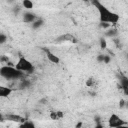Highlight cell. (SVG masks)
<instances>
[{
	"instance_id": "cell-1",
	"label": "cell",
	"mask_w": 128,
	"mask_h": 128,
	"mask_svg": "<svg viewBox=\"0 0 128 128\" xmlns=\"http://www.w3.org/2000/svg\"><path fill=\"white\" fill-rule=\"evenodd\" d=\"M91 3L98 11L100 23L105 22V23H109L111 25H114V24L118 23V21L120 19L119 14H117L116 12L110 10L108 7H106L99 0H91Z\"/></svg>"
},
{
	"instance_id": "cell-2",
	"label": "cell",
	"mask_w": 128,
	"mask_h": 128,
	"mask_svg": "<svg viewBox=\"0 0 128 128\" xmlns=\"http://www.w3.org/2000/svg\"><path fill=\"white\" fill-rule=\"evenodd\" d=\"M24 72L16 69L15 66L11 65H3L0 67V76L7 80H15L23 77Z\"/></svg>"
},
{
	"instance_id": "cell-3",
	"label": "cell",
	"mask_w": 128,
	"mask_h": 128,
	"mask_svg": "<svg viewBox=\"0 0 128 128\" xmlns=\"http://www.w3.org/2000/svg\"><path fill=\"white\" fill-rule=\"evenodd\" d=\"M16 69L22 71V72H26V73H32L34 72V66L33 64L24 56H19L17 63L15 64Z\"/></svg>"
},
{
	"instance_id": "cell-4",
	"label": "cell",
	"mask_w": 128,
	"mask_h": 128,
	"mask_svg": "<svg viewBox=\"0 0 128 128\" xmlns=\"http://www.w3.org/2000/svg\"><path fill=\"white\" fill-rule=\"evenodd\" d=\"M108 125H109V127H112V128H119V127L126 125V123L117 114L113 113L110 115V117L108 119Z\"/></svg>"
},
{
	"instance_id": "cell-5",
	"label": "cell",
	"mask_w": 128,
	"mask_h": 128,
	"mask_svg": "<svg viewBox=\"0 0 128 128\" xmlns=\"http://www.w3.org/2000/svg\"><path fill=\"white\" fill-rule=\"evenodd\" d=\"M43 50H44V52H45V54H46L47 59H48L51 63H54V64H59V63H60V58H59L56 54H54L52 51H50V50L47 49V48H43Z\"/></svg>"
},
{
	"instance_id": "cell-6",
	"label": "cell",
	"mask_w": 128,
	"mask_h": 128,
	"mask_svg": "<svg viewBox=\"0 0 128 128\" xmlns=\"http://www.w3.org/2000/svg\"><path fill=\"white\" fill-rule=\"evenodd\" d=\"M36 19H37L36 14H34V13L30 12V11L25 12V13L23 14V16H22V20H23V22H25V23H32V22H34Z\"/></svg>"
},
{
	"instance_id": "cell-7",
	"label": "cell",
	"mask_w": 128,
	"mask_h": 128,
	"mask_svg": "<svg viewBox=\"0 0 128 128\" xmlns=\"http://www.w3.org/2000/svg\"><path fill=\"white\" fill-rule=\"evenodd\" d=\"M12 92H13L12 88L0 84V97H2V98H6V97L10 96V94H11Z\"/></svg>"
},
{
	"instance_id": "cell-8",
	"label": "cell",
	"mask_w": 128,
	"mask_h": 128,
	"mask_svg": "<svg viewBox=\"0 0 128 128\" xmlns=\"http://www.w3.org/2000/svg\"><path fill=\"white\" fill-rule=\"evenodd\" d=\"M56 41H57V42H62V41L76 42V40H75L74 36H73V35H71V34H69V33H66V34H64V35H61V36H59V37L56 39Z\"/></svg>"
},
{
	"instance_id": "cell-9",
	"label": "cell",
	"mask_w": 128,
	"mask_h": 128,
	"mask_svg": "<svg viewBox=\"0 0 128 128\" xmlns=\"http://www.w3.org/2000/svg\"><path fill=\"white\" fill-rule=\"evenodd\" d=\"M6 119H8L9 121H13V122H17V123H21L23 122L25 119L19 115H15V114H9L6 116Z\"/></svg>"
},
{
	"instance_id": "cell-10",
	"label": "cell",
	"mask_w": 128,
	"mask_h": 128,
	"mask_svg": "<svg viewBox=\"0 0 128 128\" xmlns=\"http://www.w3.org/2000/svg\"><path fill=\"white\" fill-rule=\"evenodd\" d=\"M64 117V113L62 111H51L50 112V118L52 120H60Z\"/></svg>"
},
{
	"instance_id": "cell-11",
	"label": "cell",
	"mask_w": 128,
	"mask_h": 128,
	"mask_svg": "<svg viewBox=\"0 0 128 128\" xmlns=\"http://www.w3.org/2000/svg\"><path fill=\"white\" fill-rule=\"evenodd\" d=\"M19 127H21V128H34L35 127V124L32 121L24 120L23 122L19 123Z\"/></svg>"
},
{
	"instance_id": "cell-12",
	"label": "cell",
	"mask_w": 128,
	"mask_h": 128,
	"mask_svg": "<svg viewBox=\"0 0 128 128\" xmlns=\"http://www.w3.org/2000/svg\"><path fill=\"white\" fill-rule=\"evenodd\" d=\"M43 24H44V20L42 18H38L37 17V19L34 22H32V28L33 29H38L41 26H43Z\"/></svg>"
},
{
	"instance_id": "cell-13",
	"label": "cell",
	"mask_w": 128,
	"mask_h": 128,
	"mask_svg": "<svg viewBox=\"0 0 128 128\" xmlns=\"http://www.w3.org/2000/svg\"><path fill=\"white\" fill-rule=\"evenodd\" d=\"M22 6H23L26 10H31V9H33V7H34V4H33V2H32L31 0H23V1H22Z\"/></svg>"
},
{
	"instance_id": "cell-14",
	"label": "cell",
	"mask_w": 128,
	"mask_h": 128,
	"mask_svg": "<svg viewBox=\"0 0 128 128\" xmlns=\"http://www.w3.org/2000/svg\"><path fill=\"white\" fill-rule=\"evenodd\" d=\"M120 82H121V86L124 89L125 93H127V88H128V80H127V78L126 77H122Z\"/></svg>"
},
{
	"instance_id": "cell-15",
	"label": "cell",
	"mask_w": 128,
	"mask_h": 128,
	"mask_svg": "<svg viewBox=\"0 0 128 128\" xmlns=\"http://www.w3.org/2000/svg\"><path fill=\"white\" fill-rule=\"evenodd\" d=\"M100 47H101V49H105L107 47V42H106V39L104 37L100 38Z\"/></svg>"
},
{
	"instance_id": "cell-16",
	"label": "cell",
	"mask_w": 128,
	"mask_h": 128,
	"mask_svg": "<svg viewBox=\"0 0 128 128\" xmlns=\"http://www.w3.org/2000/svg\"><path fill=\"white\" fill-rule=\"evenodd\" d=\"M94 84H95V80H94L92 77H90V78H88V79L86 80V86H87V87H92Z\"/></svg>"
},
{
	"instance_id": "cell-17",
	"label": "cell",
	"mask_w": 128,
	"mask_h": 128,
	"mask_svg": "<svg viewBox=\"0 0 128 128\" xmlns=\"http://www.w3.org/2000/svg\"><path fill=\"white\" fill-rule=\"evenodd\" d=\"M6 41H7V36H6L4 33L0 32V45L4 44Z\"/></svg>"
},
{
	"instance_id": "cell-18",
	"label": "cell",
	"mask_w": 128,
	"mask_h": 128,
	"mask_svg": "<svg viewBox=\"0 0 128 128\" xmlns=\"http://www.w3.org/2000/svg\"><path fill=\"white\" fill-rule=\"evenodd\" d=\"M116 34H117V31H116L115 29H113V30H110V31H108V32L106 33V36L112 37V36H114V35H116Z\"/></svg>"
},
{
	"instance_id": "cell-19",
	"label": "cell",
	"mask_w": 128,
	"mask_h": 128,
	"mask_svg": "<svg viewBox=\"0 0 128 128\" xmlns=\"http://www.w3.org/2000/svg\"><path fill=\"white\" fill-rule=\"evenodd\" d=\"M110 60H111V58L108 55H104V61H103L104 64H108L110 62Z\"/></svg>"
},
{
	"instance_id": "cell-20",
	"label": "cell",
	"mask_w": 128,
	"mask_h": 128,
	"mask_svg": "<svg viewBox=\"0 0 128 128\" xmlns=\"http://www.w3.org/2000/svg\"><path fill=\"white\" fill-rule=\"evenodd\" d=\"M100 26H101L102 28H109V27H111V24H109V23H105V22H102V23H100Z\"/></svg>"
},
{
	"instance_id": "cell-21",
	"label": "cell",
	"mask_w": 128,
	"mask_h": 128,
	"mask_svg": "<svg viewBox=\"0 0 128 128\" xmlns=\"http://www.w3.org/2000/svg\"><path fill=\"white\" fill-rule=\"evenodd\" d=\"M97 61L99 63H103V61H104V55H98L97 56Z\"/></svg>"
},
{
	"instance_id": "cell-22",
	"label": "cell",
	"mask_w": 128,
	"mask_h": 128,
	"mask_svg": "<svg viewBox=\"0 0 128 128\" xmlns=\"http://www.w3.org/2000/svg\"><path fill=\"white\" fill-rule=\"evenodd\" d=\"M81 126H82V123H81V122H78V123H77V125H76V128L81 127Z\"/></svg>"
},
{
	"instance_id": "cell-23",
	"label": "cell",
	"mask_w": 128,
	"mask_h": 128,
	"mask_svg": "<svg viewBox=\"0 0 128 128\" xmlns=\"http://www.w3.org/2000/svg\"><path fill=\"white\" fill-rule=\"evenodd\" d=\"M11 1H13V0H9V2H11Z\"/></svg>"
}]
</instances>
